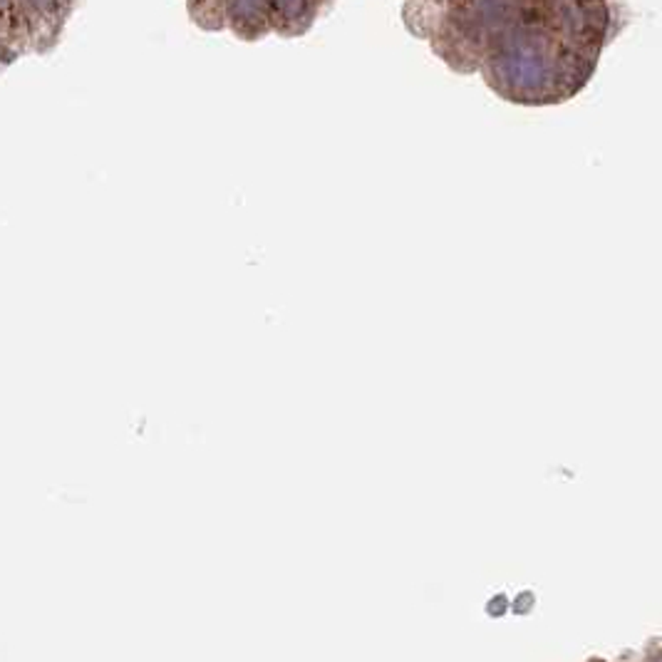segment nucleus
<instances>
[{"label": "nucleus", "mask_w": 662, "mask_h": 662, "mask_svg": "<svg viewBox=\"0 0 662 662\" xmlns=\"http://www.w3.org/2000/svg\"><path fill=\"white\" fill-rule=\"evenodd\" d=\"M521 0H469L464 20L469 33L494 38V35H509L511 27L519 20Z\"/></svg>", "instance_id": "f03ea898"}, {"label": "nucleus", "mask_w": 662, "mask_h": 662, "mask_svg": "<svg viewBox=\"0 0 662 662\" xmlns=\"http://www.w3.org/2000/svg\"><path fill=\"white\" fill-rule=\"evenodd\" d=\"M561 55L541 33H509L491 60V77L516 99H533L549 94L558 85Z\"/></svg>", "instance_id": "f257e3e1"}, {"label": "nucleus", "mask_w": 662, "mask_h": 662, "mask_svg": "<svg viewBox=\"0 0 662 662\" xmlns=\"http://www.w3.org/2000/svg\"><path fill=\"white\" fill-rule=\"evenodd\" d=\"M268 0H228V15L236 25L255 27L266 17Z\"/></svg>", "instance_id": "20e7f679"}, {"label": "nucleus", "mask_w": 662, "mask_h": 662, "mask_svg": "<svg viewBox=\"0 0 662 662\" xmlns=\"http://www.w3.org/2000/svg\"><path fill=\"white\" fill-rule=\"evenodd\" d=\"M13 6H15V0H0V13L10 10Z\"/></svg>", "instance_id": "0eeeda50"}, {"label": "nucleus", "mask_w": 662, "mask_h": 662, "mask_svg": "<svg viewBox=\"0 0 662 662\" xmlns=\"http://www.w3.org/2000/svg\"><path fill=\"white\" fill-rule=\"evenodd\" d=\"M268 8L276 13L278 20L298 22L305 20L310 13V0H268Z\"/></svg>", "instance_id": "39448f33"}, {"label": "nucleus", "mask_w": 662, "mask_h": 662, "mask_svg": "<svg viewBox=\"0 0 662 662\" xmlns=\"http://www.w3.org/2000/svg\"><path fill=\"white\" fill-rule=\"evenodd\" d=\"M551 17L565 35H588L596 27V10L586 0H554Z\"/></svg>", "instance_id": "7ed1b4c3"}, {"label": "nucleus", "mask_w": 662, "mask_h": 662, "mask_svg": "<svg viewBox=\"0 0 662 662\" xmlns=\"http://www.w3.org/2000/svg\"><path fill=\"white\" fill-rule=\"evenodd\" d=\"M22 3H25V8L38 13V15H48V13H52L55 8L60 6V0H22Z\"/></svg>", "instance_id": "423d86ee"}]
</instances>
